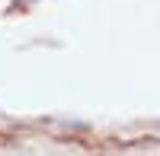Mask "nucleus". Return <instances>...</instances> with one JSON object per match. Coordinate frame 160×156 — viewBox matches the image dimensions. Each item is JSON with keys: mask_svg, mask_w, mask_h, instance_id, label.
Here are the masks:
<instances>
[{"mask_svg": "<svg viewBox=\"0 0 160 156\" xmlns=\"http://www.w3.org/2000/svg\"><path fill=\"white\" fill-rule=\"evenodd\" d=\"M16 3H29V0H16Z\"/></svg>", "mask_w": 160, "mask_h": 156, "instance_id": "obj_1", "label": "nucleus"}]
</instances>
